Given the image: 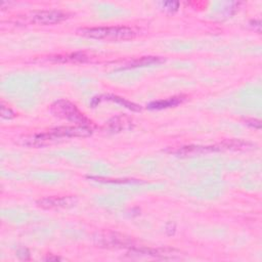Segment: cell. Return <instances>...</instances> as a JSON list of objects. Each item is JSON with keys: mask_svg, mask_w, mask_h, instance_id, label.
<instances>
[{"mask_svg": "<svg viewBox=\"0 0 262 262\" xmlns=\"http://www.w3.org/2000/svg\"><path fill=\"white\" fill-rule=\"evenodd\" d=\"M76 203L74 197H45L37 201V205L43 209H57V208H67Z\"/></svg>", "mask_w": 262, "mask_h": 262, "instance_id": "6", "label": "cell"}, {"mask_svg": "<svg viewBox=\"0 0 262 262\" xmlns=\"http://www.w3.org/2000/svg\"><path fill=\"white\" fill-rule=\"evenodd\" d=\"M66 19H68V15L66 13L56 10L37 11L34 12L30 16V20L33 24L42 26L59 24Z\"/></svg>", "mask_w": 262, "mask_h": 262, "instance_id": "4", "label": "cell"}, {"mask_svg": "<svg viewBox=\"0 0 262 262\" xmlns=\"http://www.w3.org/2000/svg\"><path fill=\"white\" fill-rule=\"evenodd\" d=\"M126 118H122V117H117L109 122L110 129L113 131H121L125 127H127L130 122L125 121Z\"/></svg>", "mask_w": 262, "mask_h": 262, "instance_id": "12", "label": "cell"}, {"mask_svg": "<svg viewBox=\"0 0 262 262\" xmlns=\"http://www.w3.org/2000/svg\"><path fill=\"white\" fill-rule=\"evenodd\" d=\"M215 151H219L217 147H199V146H187L183 147L175 151L174 153L178 156L183 157H193V156H200L203 154L211 153Z\"/></svg>", "mask_w": 262, "mask_h": 262, "instance_id": "8", "label": "cell"}, {"mask_svg": "<svg viewBox=\"0 0 262 262\" xmlns=\"http://www.w3.org/2000/svg\"><path fill=\"white\" fill-rule=\"evenodd\" d=\"M96 245L108 249L133 248V241L125 234L116 231H103L95 238Z\"/></svg>", "mask_w": 262, "mask_h": 262, "instance_id": "3", "label": "cell"}, {"mask_svg": "<svg viewBox=\"0 0 262 262\" xmlns=\"http://www.w3.org/2000/svg\"><path fill=\"white\" fill-rule=\"evenodd\" d=\"M159 5L161 6V8H163L164 11L175 12L179 7V2L178 1H162L159 3Z\"/></svg>", "mask_w": 262, "mask_h": 262, "instance_id": "15", "label": "cell"}, {"mask_svg": "<svg viewBox=\"0 0 262 262\" xmlns=\"http://www.w3.org/2000/svg\"><path fill=\"white\" fill-rule=\"evenodd\" d=\"M79 33L88 38L101 40H127L137 36L138 32L133 28L123 26L117 27H93V28L81 29Z\"/></svg>", "mask_w": 262, "mask_h": 262, "instance_id": "1", "label": "cell"}, {"mask_svg": "<svg viewBox=\"0 0 262 262\" xmlns=\"http://www.w3.org/2000/svg\"><path fill=\"white\" fill-rule=\"evenodd\" d=\"M0 114H1V117L3 119H12L15 117V113L11 108H8L4 106L3 104L1 105V110H0Z\"/></svg>", "mask_w": 262, "mask_h": 262, "instance_id": "16", "label": "cell"}, {"mask_svg": "<svg viewBox=\"0 0 262 262\" xmlns=\"http://www.w3.org/2000/svg\"><path fill=\"white\" fill-rule=\"evenodd\" d=\"M56 61H60V62H85L87 61V57L84 55V53H72V55H68V56H59L56 57L55 59Z\"/></svg>", "mask_w": 262, "mask_h": 262, "instance_id": "14", "label": "cell"}, {"mask_svg": "<svg viewBox=\"0 0 262 262\" xmlns=\"http://www.w3.org/2000/svg\"><path fill=\"white\" fill-rule=\"evenodd\" d=\"M57 140L50 131L47 132H40L35 133L29 137H26L23 140V143L27 147L30 148H42L45 146H48L52 141Z\"/></svg>", "mask_w": 262, "mask_h": 262, "instance_id": "7", "label": "cell"}, {"mask_svg": "<svg viewBox=\"0 0 262 262\" xmlns=\"http://www.w3.org/2000/svg\"><path fill=\"white\" fill-rule=\"evenodd\" d=\"M56 139L62 138H86L92 133V129L89 126L75 125V126H62L49 130Z\"/></svg>", "mask_w": 262, "mask_h": 262, "instance_id": "5", "label": "cell"}, {"mask_svg": "<svg viewBox=\"0 0 262 262\" xmlns=\"http://www.w3.org/2000/svg\"><path fill=\"white\" fill-rule=\"evenodd\" d=\"M250 146V143L245 142L243 140H239V139H231V140H227L221 143V148L220 150L227 149V150H233V151H238V150H246L248 147Z\"/></svg>", "mask_w": 262, "mask_h": 262, "instance_id": "11", "label": "cell"}, {"mask_svg": "<svg viewBox=\"0 0 262 262\" xmlns=\"http://www.w3.org/2000/svg\"><path fill=\"white\" fill-rule=\"evenodd\" d=\"M163 62V60H162L159 57H142V58H139V59L132 61L130 64H128L127 66L122 68V69H132V68L147 67V66L159 64V62Z\"/></svg>", "mask_w": 262, "mask_h": 262, "instance_id": "10", "label": "cell"}, {"mask_svg": "<svg viewBox=\"0 0 262 262\" xmlns=\"http://www.w3.org/2000/svg\"><path fill=\"white\" fill-rule=\"evenodd\" d=\"M51 113L59 117V118L68 120L70 122H73L76 125H83V126H90V122L83 113L79 111L76 105L71 103L66 99H60L53 103L50 107Z\"/></svg>", "mask_w": 262, "mask_h": 262, "instance_id": "2", "label": "cell"}, {"mask_svg": "<svg viewBox=\"0 0 262 262\" xmlns=\"http://www.w3.org/2000/svg\"><path fill=\"white\" fill-rule=\"evenodd\" d=\"M108 97H109L108 99H111V101L118 103V104L122 105L123 107L128 108L129 110H132V111H140V108L138 105H135V104L127 101V99L119 97V96H116V95H109Z\"/></svg>", "mask_w": 262, "mask_h": 262, "instance_id": "13", "label": "cell"}, {"mask_svg": "<svg viewBox=\"0 0 262 262\" xmlns=\"http://www.w3.org/2000/svg\"><path fill=\"white\" fill-rule=\"evenodd\" d=\"M185 96H174L166 99H162V101L153 102L149 105V109L152 110H161V109H166V108L175 107L179 104H182L185 101Z\"/></svg>", "mask_w": 262, "mask_h": 262, "instance_id": "9", "label": "cell"}, {"mask_svg": "<svg viewBox=\"0 0 262 262\" xmlns=\"http://www.w3.org/2000/svg\"><path fill=\"white\" fill-rule=\"evenodd\" d=\"M246 124L251 126V127H254V128H257V129H260L261 127V123L259 120H255V119H249V120H246Z\"/></svg>", "mask_w": 262, "mask_h": 262, "instance_id": "17", "label": "cell"}]
</instances>
